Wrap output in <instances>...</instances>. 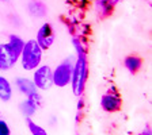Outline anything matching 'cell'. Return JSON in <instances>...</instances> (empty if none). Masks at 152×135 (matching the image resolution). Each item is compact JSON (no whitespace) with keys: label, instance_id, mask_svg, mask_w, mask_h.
Wrapping results in <instances>:
<instances>
[{"label":"cell","instance_id":"1","mask_svg":"<svg viewBox=\"0 0 152 135\" xmlns=\"http://www.w3.org/2000/svg\"><path fill=\"white\" fill-rule=\"evenodd\" d=\"M44 50L38 46L35 39H28L25 42L22 53H20V65L26 72H34L42 64Z\"/></svg>","mask_w":152,"mask_h":135},{"label":"cell","instance_id":"2","mask_svg":"<svg viewBox=\"0 0 152 135\" xmlns=\"http://www.w3.org/2000/svg\"><path fill=\"white\" fill-rule=\"evenodd\" d=\"M88 77V64L87 57H76L72 68V76H71V89L72 93L80 97L84 93L86 84Z\"/></svg>","mask_w":152,"mask_h":135},{"label":"cell","instance_id":"3","mask_svg":"<svg viewBox=\"0 0 152 135\" xmlns=\"http://www.w3.org/2000/svg\"><path fill=\"white\" fill-rule=\"evenodd\" d=\"M73 60L72 57L64 60L54 68L53 70V85L58 88H65L71 84V76H72V68H73Z\"/></svg>","mask_w":152,"mask_h":135},{"label":"cell","instance_id":"4","mask_svg":"<svg viewBox=\"0 0 152 135\" xmlns=\"http://www.w3.org/2000/svg\"><path fill=\"white\" fill-rule=\"evenodd\" d=\"M31 80L38 91H48L53 87V70L49 65H39L33 72Z\"/></svg>","mask_w":152,"mask_h":135},{"label":"cell","instance_id":"5","mask_svg":"<svg viewBox=\"0 0 152 135\" xmlns=\"http://www.w3.org/2000/svg\"><path fill=\"white\" fill-rule=\"evenodd\" d=\"M54 38H56V35H54V30L52 27V25L50 23H44L41 27L38 28L37 35H35V41H37L38 46L45 51L52 47Z\"/></svg>","mask_w":152,"mask_h":135},{"label":"cell","instance_id":"6","mask_svg":"<svg viewBox=\"0 0 152 135\" xmlns=\"http://www.w3.org/2000/svg\"><path fill=\"white\" fill-rule=\"evenodd\" d=\"M18 60L19 57L11 50L8 43H0V70L6 72L12 69Z\"/></svg>","mask_w":152,"mask_h":135},{"label":"cell","instance_id":"7","mask_svg":"<svg viewBox=\"0 0 152 135\" xmlns=\"http://www.w3.org/2000/svg\"><path fill=\"white\" fill-rule=\"evenodd\" d=\"M121 104H122V100L117 92H107L101 97V107L104 112H117L121 110Z\"/></svg>","mask_w":152,"mask_h":135},{"label":"cell","instance_id":"8","mask_svg":"<svg viewBox=\"0 0 152 135\" xmlns=\"http://www.w3.org/2000/svg\"><path fill=\"white\" fill-rule=\"evenodd\" d=\"M15 87L23 96H26V97H28V96H31V95H34L38 92V89L35 88L33 80L28 79V77H16Z\"/></svg>","mask_w":152,"mask_h":135},{"label":"cell","instance_id":"9","mask_svg":"<svg viewBox=\"0 0 152 135\" xmlns=\"http://www.w3.org/2000/svg\"><path fill=\"white\" fill-rule=\"evenodd\" d=\"M12 93H14V89L11 82L8 81V79H6L4 76L0 74V100L7 103V101H10L12 99Z\"/></svg>","mask_w":152,"mask_h":135},{"label":"cell","instance_id":"10","mask_svg":"<svg viewBox=\"0 0 152 135\" xmlns=\"http://www.w3.org/2000/svg\"><path fill=\"white\" fill-rule=\"evenodd\" d=\"M124 66L126 68V70L129 73L134 74V73H137L141 69L142 60L137 56H128V57H125V60H124Z\"/></svg>","mask_w":152,"mask_h":135},{"label":"cell","instance_id":"11","mask_svg":"<svg viewBox=\"0 0 152 135\" xmlns=\"http://www.w3.org/2000/svg\"><path fill=\"white\" fill-rule=\"evenodd\" d=\"M25 42L26 41H23L20 37H18V35H15V34H11V35H8V42H7V43H8V46L11 47V50H12L16 56L20 57V53H22L23 47H25Z\"/></svg>","mask_w":152,"mask_h":135},{"label":"cell","instance_id":"12","mask_svg":"<svg viewBox=\"0 0 152 135\" xmlns=\"http://www.w3.org/2000/svg\"><path fill=\"white\" fill-rule=\"evenodd\" d=\"M38 105L35 103H33L30 99L26 97V100H23L22 103L19 104V110L22 111V113L26 118H31L35 112H37Z\"/></svg>","mask_w":152,"mask_h":135},{"label":"cell","instance_id":"13","mask_svg":"<svg viewBox=\"0 0 152 135\" xmlns=\"http://www.w3.org/2000/svg\"><path fill=\"white\" fill-rule=\"evenodd\" d=\"M113 7L114 6L107 3L106 0H96L95 1V8H96V11L101 16H109L113 12Z\"/></svg>","mask_w":152,"mask_h":135},{"label":"cell","instance_id":"14","mask_svg":"<svg viewBox=\"0 0 152 135\" xmlns=\"http://www.w3.org/2000/svg\"><path fill=\"white\" fill-rule=\"evenodd\" d=\"M26 126H27L28 131H30L31 135H48L46 130H45L42 126L37 124L31 118H26Z\"/></svg>","mask_w":152,"mask_h":135},{"label":"cell","instance_id":"15","mask_svg":"<svg viewBox=\"0 0 152 135\" xmlns=\"http://www.w3.org/2000/svg\"><path fill=\"white\" fill-rule=\"evenodd\" d=\"M28 11H30V14L34 16H45L46 15V8H45V6L42 3H39V1H30L28 3Z\"/></svg>","mask_w":152,"mask_h":135},{"label":"cell","instance_id":"16","mask_svg":"<svg viewBox=\"0 0 152 135\" xmlns=\"http://www.w3.org/2000/svg\"><path fill=\"white\" fill-rule=\"evenodd\" d=\"M72 45H73V49H75V53L76 57H87V49L86 46L83 45V42L80 41L79 38H72Z\"/></svg>","mask_w":152,"mask_h":135},{"label":"cell","instance_id":"17","mask_svg":"<svg viewBox=\"0 0 152 135\" xmlns=\"http://www.w3.org/2000/svg\"><path fill=\"white\" fill-rule=\"evenodd\" d=\"M0 135H11V129L4 119H0Z\"/></svg>","mask_w":152,"mask_h":135},{"label":"cell","instance_id":"18","mask_svg":"<svg viewBox=\"0 0 152 135\" xmlns=\"http://www.w3.org/2000/svg\"><path fill=\"white\" fill-rule=\"evenodd\" d=\"M84 99L82 97V96H80L79 97V101H77V112H82L83 111V108H84Z\"/></svg>","mask_w":152,"mask_h":135},{"label":"cell","instance_id":"19","mask_svg":"<svg viewBox=\"0 0 152 135\" xmlns=\"http://www.w3.org/2000/svg\"><path fill=\"white\" fill-rule=\"evenodd\" d=\"M140 135H152V131H151V129H149V127H147L145 130H144V131L141 132V134Z\"/></svg>","mask_w":152,"mask_h":135},{"label":"cell","instance_id":"20","mask_svg":"<svg viewBox=\"0 0 152 135\" xmlns=\"http://www.w3.org/2000/svg\"><path fill=\"white\" fill-rule=\"evenodd\" d=\"M106 1H107V3H110L111 6H115L117 3H120V0H106Z\"/></svg>","mask_w":152,"mask_h":135},{"label":"cell","instance_id":"21","mask_svg":"<svg viewBox=\"0 0 152 135\" xmlns=\"http://www.w3.org/2000/svg\"><path fill=\"white\" fill-rule=\"evenodd\" d=\"M0 1H6V0H0Z\"/></svg>","mask_w":152,"mask_h":135}]
</instances>
